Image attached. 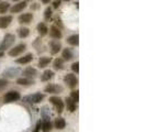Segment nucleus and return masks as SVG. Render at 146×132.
<instances>
[{
	"mask_svg": "<svg viewBox=\"0 0 146 132\" xmlns=\"http://www.w3.org/2000/svg\"><path fill=\"white\" fill-rule=\"evenodd\" d=\"M50 103L54 106L55 110L58 112L59 115L63 113L64 108H65V103H64V101H63L62 98H59V97H57V96H53V97L50 98Z\"/></svg>",
	"mask_w": 146,
	"mask_h": 132,
	"instance_id": "4",
	"label": "nucleus"
},
{
	"mask_svg": "<svg viewBox=\"0 0 146 132\" xmlns=\"http://www.w3.org/2000/svg\"><path fill=\"white\" fill-rule=\"evenodd\" d=\"M12 1H19V0H12Z\"/></svg>",
	"mask_w": 146,
	"mask_h": 132,
	"instance_id": "39",
	"label": "nucleus"
},
{
	"mask_svg": "<svg viewBox=\"0 0 146 132\" xmlns=\"http://www.w3.org/2000/svg\"><path fill=\"white\" fill-rule=\"evenodd\" d=\"M64 83L67 85V87H69L70 89L77 87L78 85V78L75 74H66L64 76Z\"/></svg>",
	"mask_w": 146,
	"mask_h": 132,
	"instance_id": "7",
	"label": "nucleus"
},
{
	"mask_svg": "<svg viewBox=\"0 0 146 132\" xmlns=\"http://www.w3.org/2000/svg\"><path fill=\"white\" fill-rule=\"evenodd\" d=\"M15 42V35L12 33H6L0 43V52H5L6 50L10 49Z\"/></svg>",
	"mask_w": 146,
	"mask_h": 132,
	"instance_id": "1",
	"label": "nucleus"
},
{
	"mask_svg": "<svg viewBox=\"0 0 146 132\" xmlns=\"http://www.w3.org/2000/svg\"><path fill=\"white\" fill-rule=\"evenodd\" d=\"M40 8V3H32L31 5V9L32 10H37Z\"/></svg>",
	"mask_w": 146,
	"mask_h": 132,
	"instance_id": "36",
	"label": "nucleus"
},
{
	"mask_svg": "<svg viewBox=\"0 0 146 132\" xmlns=\"http://www.w3.org/2000/svg\"><path fill=\"white\" fill-rule=\"evenodd\" d=\"M27 7H28V2L27 1H20V2L13 5L12 7H10L9 10H10L11 13H19V12H22Z\"/></svg>",
	"mask_w": 146,
	"mask_h": 132,
	"instance_id": "12",
	"label": "nucleus"
},
{
	"mask_svg": "<svg viewBox=\"0 0 146 132\" xmlns=\"http://www.w3.org/2000/svg\"><path fill=\"white\" fill-rule=\"evenodd\" d=\"M66 120L64 118L59 117V118H56L55 119V122H54V127L57 129V130H63V129H65L66 128Z\"/></svg>",
	"mask_w": 146,
	"mask_h": 132,
	"instance_id": "22",
	"label": "nucleus"
},
{
	"mask_svg": "<svg viewBox=\"0 0 146 132\" xmlns=\"http://www.w3.org/2000/svg\"><path fill=\"white\" fill-rule=\"evenodd\" d=\"M33 18H34V15L33 13H31V12H25V13H22L18 17V21L20 24H30L32 20H33Z\"/></svg>",
	"mask_w": 146,
	"mask_h": 132,
	"instance_id": "10",
	"label": "nucleus"
},
{
	"mask_svg": "<svg viewBox=\"0 0 146 132\" xmlns=\"http://www.w3.org/2000/svg\"><path fill=\"white\" fill-rule=\"evenodd\" d=\"M65 1H69V0H65Z\"/></svg>",
	"mask_w": 146,
	"mask_h": 132,
	"instance_id": "40",
	"label": "nucleus"
},
{
	"mask_svg": "<svg viewBox=\"0 0 146 132\" xmlns=\"http://www.w3.org/2000/svg\"><path fill=\"white\" fill-rule=\"evenodd\" d=\"M18 35L20 39H25L30 35V29L25 28V27H21L18 29Z\"/></svg>",
	"mask_w": 146,
	"mask_h": 132,
	"instance_id": "26",
	"label": "nucleus"
},
{
	"mask_svg": "<svg viewBox=\"0 0 146 132\" xmlns=\"http://www.w3.org/2000/svg\"><path fill=\"white\" fill-rule=\"evenodd\" d=\"M54 72L51 71V69H46L44 71L43 74L41 75V81H50L54 77Z\"/></svg>",
	"mask_w": 146,
	"mask_h": 132,
	"instance_id": "24",
	"label": "nucleus"
},
{
	"mask_svg": "<svg viewBox=\"0 0 146 132\" xmlns=\"http://www.w3.org/2000/svg\"><path fill=\"white\" fill-rule=\"evenodd\" d=\"M10 9V3L8 1H2L0 2V13H6L8 10Z\"/></svg>",
	"mask_w": 146,
	"mask_h": 132,
	"instance_id": "28",
	"label": "nucleus"
},
{
	"mask_svg": "<svg viewBox=\"0 0 146 132\" xmlns=\"http://www.w3.org/2000/svg\"><path fill=\"white\" fill-rule=\"evenodd\" d=\"M51 63H52V57H50V56H41L38 59L37 66L40 68H45V67H47V66L50 65Z\"/></svg>",
	"mask_w": 146,
	"mask_h": 132,
	"instance_id": "18",
	"label": "nucleus"
},
{
	"mask_svg": "<svg viewBox=\"0 0 146 132\" xmlns=\"http://www.w3.org/2000/svg\"><path fill=\"white\" fill-rule=\"evenodd\" d=\"M27 50V44L25 43H20L18 45L13 46L12 49H10L8 52V55L11 56V57H17L19 55H21L23 52Z\"/></svg>",
	"mask_w": 146,
	"mask_h": 132,
	"instance_id": "6",
	"label": "nucleus"
},
{
	"mask_svg": "<svg viewBox=\"0 0 146 132\" xmlns=\"http://www.w3.org/2000/svg\"><path fill=\"white\" fill-rule=\"evenodd\" d=\"M41 117L42 120H51V115H50V109L47 107H43L41 109Z\"/></svg>",
	"mask_w": 146,
	"mask_h": 132,
	"instance_id": "27",
	"label": "nucleus"
},
{
	"mask_svg": "<svg viewBox=\"0 0 146 132\" xmlns=\"http://www.w3.org/2000/svg\"><path fill=\"white\" fill-rule=\"evenodd\" d=\"M41 129H42V121L38 120V121L36 122V125H35V129H34L32 132H40L41 131Z\"/></svg>",
	"mask_w": 146,
	"mask_h": 132,
	"instance_id": "34",
	"label": "nucleus"
},
{
	"mask_svg": "<svg viewBox=\"0 0 146 132\" xmlns=\"http://www.w3.org/2000/svg\"><path fill=\"white\" fill-rule=\"evenodd\" d=\"M53 67H54V69H56V71H62V69H64V67H65V61L62 59V57L55 59L54 62H53Z\"/></svg>",
	"mask_w": 146,
	"mask_h": 132,
	"instance_id": "19",
	"label": "nucleus"
},
{
	"mask_svg": "<svg viewBox=\"0 0 146 132\" xmlns=\"http://www.w3.org/2000/svg\"><path fill=\"white\" fill-rule=\"evenodd\" d=\"M52 15H53V9L51 7H47L45 9V11H44V19H45V21H50Z\"/></svg>",
	"mask_w": 146,
	"mask_h": 132,
	"instance_id": "29",
	"label": "nucleus"
},
{
	"mask_svg": "<svg viewBox=\"0 0 146 132\" xmlns=\"http://www.w3.org/2000/svg\"><path fill=\"white\" fill-rule=\"evenodd\" d=\"M54 25L57 27L59 30L64 29V24H63V22H62L59 17H56V18H55V20H54Z\"/></svg>",
	"mask_w": 146,
	"mask_h": 132,
	"instance_id": "31",
	"label": "nucleus"
},
{
	"mask_svg": "<svg viewBox=\"0 0 146 132\" xmlns=\"http://www.w3.org/2000/svg\"><path fill=\"white\" fill-rule=\"evenodd\" d=\"M36 30L40 37H45V35H47V33H48V27H47L44 22H40V23L37 24Z\"/></svg>",
	"mask_w": 146,
	"mask_h": 132,
	"instance_id": "17",
	"label": "nucleus"
},
{
	"mask_svg": "<svg viewBox=\"0 0 146 132\" xmlns=\"http://www.w3.org/2000/svg\"><path fill=\"white\" fill-rule=\"evenodd\" d=\"M21 73H22V77H27V78H31V79H34L37 75H38L36 68L31 67V66L24 68L23 71H21Z\"/></svg>",
	"mask_w": 146,
	"mask_h": 132,
	"instance_id": "9",
	"label": "nucleus"
},
{
	"mask_svg": "<svg viewBox=\"0 0 146 132\" xmlns=\"http://www.w3.org/2000/svg\"><path fill=\"white\" fill-rule=\"evenodd\" d=\"M8 84H9L8 79H6V78H0V90L1 89H5L8 86Z\"/></svg>",
	"mask_w": 146,
	"mask_h": 132,
	"instance_id": "33",
	"label": "nucleus"
},
{
	"mask_svg": "<svg viewBox=\"0 0 146 132\" xmlns=\"http://www.w3.org/2000/svg\"><path fill=\"white\" fill-rule=\"evenodd\" d=\"M51 1H52V0H41V2H42L43 5H48Z\"/></svg>",
	"mask_w": 146,
	"mask_h": 132,
	"instance_id": "37",
	"label": "nucleus"
},
{
	"mask_svg": "<svg viewBox=\"0 0 146 132\" xmlns=\"http://www.w3.org/2000/svg\"><path fill=\"white\" fill-rule=\"evenodd\" d=\"M67 43L72 46H78L79 45V35L76 33V34H72L67 37Z\"/></svg>",
	"mask_w": 146,
	"mask_h": 132,
	"instance_id": "21",
	"label": "nucleus"
},
{
	"mask_svg": "<svg viewBox=\"0 0 146 132\" xmlns=\"http://www.w3.org/2000/svg\"><path fill=\"white\" fill-rule=\"evenodd\" d=\"M13 20L12 15H6L0 17V29H7L8 27L11 24V22Z\"/></svg>",
	"mask_w": 146,
	"mask_h": 132,
	"instance_id": "13",
	"label": "nucleus"
},
{
	"mask_svg": "<svg viewBox=\"0 0 146 132\" xmlns=\"http://www.w3.org/2000/svg\"><path fill=\"white\" fill-rule=\"evenodd\" d=\"M74 57H75V54H74V52L72 49L66 47V49L63 50V52H62V59H64V61L69 62V61L74 59Z\"/></svg>",
	"mask_w": 146,
	"mask_h": 132,
	"instance_id": "16",
	"label": "nucleus"
},
{
	"mask_svg": "<svg viewBox=\"0 0 146 132\" xmlns=\"http://www.w3.org/2000/svg\"><path fill=\"white\" fill-rule=\"evenodd\" d=\"M62 50V43L59 40H51L50 41V51L52 55L57 54Z\"/></svg>",
	"mask_w": 146,
	"mask_h": 132,
	"instance_id": "11",
	"label": "nucleus"
},
{
	"mask_svg": "<svg viewBox=\"0 0 146 132\" xmlns=\"http://www.w3.org/2000/svg\"><path fill=\"white\" fill-rule=\"evenodd\" d=\"M72 100H73L74 103H78L79 101V91L78 90H73L72 93H70V97H69Z\"/></svg>",
	"mask_w": 146,
	"mask_h": 132,
	"instance_id": "30",
	"label": "nucleus"
},
{
	"mask_svg": "<svg viewBox=\"0 0 146 132\" xmlns=\"http://www.w3.org/2000/svg\"><path fill=\"white\" fill-rule=\"evenodd\" d=\"M48 32H50V37L53 40H59V39H62V37H63L62 30H59L55 25H52L51 28H50V30H48Z\"/></svg>",
	"mask_w": 146,
	"mask_h": 132,
	"instance_id": "14",
	"label": "nucleus"
},
{
	"mask_svg": "<svg viewBox=\"0 0 146 132\" xmlns=\"http://www.w3.org/2000/svg\"><path fill=\"white\" fill-rule=\"evenodd\" d=\"M42 121V132H51L53 129V123L51 120H41Z\"/></svg>",
	"mask_w": 146,
	"mask_h": 132,
	"instance_id": "25",
	"label": "nucleus"
},
{
	"mask_svg": "<svg viewBox=\"0 0 146 132\" xmlns=\"http://www.w3.org/2000/svg\"><path fill=\"white\" fill-rule=\"evenodd\" d=\"M72 71L76 74L79 73V62H78V61H76L75 63L72 64Z\"/></svg>",
	"mask_w": 146,
	"mask_h": 132,
	"instance_id": "32",
	"label": "nucleus"
},
{
	"mask_svg": "<svg viewBox=\"0 0 146 132\" xmlns=\"http://www.w3.org/2000/svg\"><path fill=\"white\" fill-rule=\"evenodd\" d=\"M65 105H66V107H67V110H68L69 112H75L76 109H77V103H74L69 97H67L65 99Z\"/></svg>",
	"mask_w": 146,
	"mask_h": 132,
	"instance_id": "23",
	"label": "nucleus"
},
{
	"mask_svg": "<svg viewBox=\"0 0 146 132\" xmlns=\"http://www.w3.org/2000/svg\"><path fill=\"white\" fill-rule=\"evenodd\" d=\"M44 91L48 93V94H53V95H58L64 91V87L60 85H57V84H48L44 88Z\"/></svg>",
	"mask_w": 146,
	"mask_h": 132,
	"instance_id": "8",
	"label": "nucleus"
},
{
	"mask_svg": "<svg viewBox=\"0 0 146 132\" xmlns=\"http://www.w3.org/2000/svg\"><path fill=\"white\" fill-rule=\"evenodd\" d=\"M5 56V52H0V59Z\"/></svg>",
	"mask_w": 146,
	"mask_h": 132,
	"instance_id": "38",
	"label": "nucleus"
},
{
	"mask_svg": "<svg viewBox=\"0 0 146 132\" xmlns=\"http://www.w3.org/2000/svg\"><path fill=\"white\" fill-rule=\"evenodd\" d=\"M44 94L42 93H35V94H32V95L25 96L23 97V101L28 103H31V105H35V103H40L42 100L44 99Z\"/></svg>",
	"mask_w": 146,
	"mask_h": 132,
	"instance_id": "2",
	"label": "nucleus"
},
{
	"mask_svg": "<svg viewBox=\"0 0 146 132\" xmlns=\"http://www.w3.org/2000/svg\"><path fill=\"white\" fill-rule=\"evenodd\" d=\"M33 61V54L32 53H28L25 55H23L21 57L15 59V63L17 64H20V65H24V64H29Z\"/></svg>",
	"mask_w": 146,
	"mask_h": 132,
	"instance_id": "15",
	"label": "nucleus"
},
{
	"mask_svg": "<svg viewBox=\"0 0 146 132\" xmlns=\"http://www.w3.org/2000/svg\"><path fill=\"white\" fill-rule=\"evenodd\" d=\"M21 98V95L19 91L17 90H10L5 94L3 96V103H15V101H18L19 99Z\"/></svg>",
	"mask_w": 146,
	"mask_h": 132,
	"instance_id": "3",
	"label": "nucleus"
},
{
	"mask_svg": "<svg viewBox=\"0 0 146 132\" xmlns=\"http://www.w3.org/2000/svg\"><path fill=\"white\" fill-rule=\"evenodd\" d=\"M20 73H21V68L20 67H8L2 72V78H6V79L15 78Z\"/></svg>",
	"mask_w": 146,
	"mask_h": 132,
	"instance_id": "5",
	"label": "nucleus"
},
{
	"mask_svg": "<svg viewBox=\"0 0 146 132\" xmlns=\"http://www.w3.org/2000/svg\"><path fill=\"white\" fill-rule=\"evenodd\" d=\"M17 84L18 85H21V86H31V85H34L35 81H34V79H31V78L20 77V78L17 79Z\"/></svg>",
	"mask_w": 146,
	"mask_h": 132,
	"instance_id": "20",
	"label": "nucleus"
},
{
	"mask_svg": "<svg viewBox=\"0 0 146 132\" xmlns=\"http://www.w3.org/2000/svg\"><path fill=\"white\" fill-rule=\"evenodd\" d=\"M60 3H62V0H54L53 1V9H58L60 7Z\"/></svg>",
	"mask_w": 146,
	"mask_h": 132,
	"instance_id": "35",
	"label": "nucleus"
}]
</instances>
